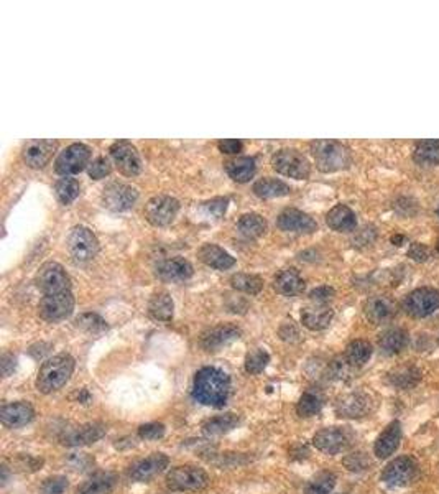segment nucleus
<instances>
[{"mask_svg":"<svg viewBox=\"0 0 439 494\" xmlns=\"http://www.w3.org/2000/svg\"><path fill=\"white\" fill-rule=\"evenodd\" d=\"M326 222L330 229L338 232H350L357 227V217L355 212L345 205H338L328 212L326 216Z\"/></svg>","mask_w":439,"mask_h":494,"instance_id":"obj_29","label":"nucleus"},{"mask_svg":"<svg viewBox=\"0 0 439 494\" xmlns=\"http://www.w3.org/2000/svg\"><path fill=\"white\" fill-rule=\"evenodd\" d=\"M37 285L43 290V295L71 291V279L56 262H47L42 265L37 275Z\"/></svg>","mask_w":439,"mask_h":494,"instance_id":"obj_11","label":"nucleus"},{"mask_svg":"<svg viewBox=\"0 0 439 494\" xmlns=\"http://www.w3.org/2000/svg\"><path fill=\"white\" fill-rule=\"evenodd\" d=\"M400 440H402V425L398 420L388 423L387 428L378 435L373 445V453L377 454V458H388L397 452L400 447Z\"/></svg>","mask_w":439,"mask_h":494,"instance_id":"obj_22","label":"nucleus"},{"mask_svg":"<svg viewBox=\"0 0 439 494\" xmlns=\"http://www.w3.org/2000/svg\"><path fill=\"white\" fill-rule=\"evenodd\" d=\"M109 152H111V157L118 168V171L123 173V175L135 176L140 173L142 160L133 143L128 140H117L112 143Z\"/></svg>","mask_w":439,"mask_h":494,"instance_id":"obj_14","label":"nucleus"},{"mask_svg":"<svg viewBox=\"0 0 439 494\" xmlns=\"http://www.w3.org/2000/svg\"><path fill=\"white\" fill-rule=\"evenodd\" d=\"M107 428L102 423H86L81 427L68 430L63 435L61 442L68 447H84V445L96 443L97 440H101L106 435Z\"/></svg>","mask_w":439,"mask_h":494,"instance_id":"obj_19","label":"nucleus"},{"mask_svg":"<svg viewBox=\"0 0 439 494\" xmlns=\"http://www.w3.org/2000/svg\"><path fill=\"white\" fill-rule=\"evenodd\" d=\"M436 249H438V252H439V239H438V242H436Z\"/></svg>","mask_w":439,"mask_h":494,"instance_id":"obj_58","label":"nucleus"},{"mask_svg":"<svg viewBox=\"0 0 439 494\" xmlns=\"http://www.w3.org/2000/svg\"><path fill=\"white\" fill-rule=\"evenodd\" d=\"M354 442V433L347 427H328L319 430L313 437V445L326 454L345 452Z\"/></svg>","mask_w":439,"mask_h":494,"instance_id":"obj_8","label":"nucleus"},{"mask_svg":"<svg viewBox=\"0 0 439 494\" xmlns=\"http://www.w3.org/2000/svg\"><path fill=\"white\" fill-rule=\"evenodd\" d=\"M68 488V479L64 476H53L48 478L47 481L43 483L42 493L43 494H63Z\"/></svg>","mask_w":439,"mask_h":494,"instance_id":"obj_50","label":"nucleus"},{"mask_svg":"<svg viewBox=\"0 0 439 494\" xmlns=\"http://www.w3.org/2000/svg\"><path fill=\"white\" fill-rule=\"evenodd\" d=\"M68 463L71 464L74 469H81L82 471V469H87L89 464L94 463V459L91 457H87L86 453H79V454L74 453L68 458Z\"/></svg>","mask_w":439,"mask_h":494,"instance_id":"obj_53","label":"nucleus"},{"mask_svg":"<svg viewBox=\"0 0 439 494\" xmlns=\"http://www.w3.org/2000/svg\"><path fill=\"white\" fill-rule=\"evenodd\" d=\"M0 366H2V374L8 375L13 370V368H15V358H13L12 354H4L2 356V363H0Z\"/></svg>","mask_w":439,"mask_h":494,"instance_id":"obj_56","label":"nucleus"},{"mask_svg":"<svg viewBox=\"0 0 439 494\" xmlns=\"http://www.w3.org/2000/svg\"><path fill=\"white\" fill-rule=\"evenodd\" d=\"M242 142L235 140V138H225V140L219 142V150L222 153H229V155H234V153L242 152Z\"/></svg>","mask_w":439,"mask_h":494,"instance_id":"obj_55","label":"nucleus"},{"mask_svg":"<svg viewBox=\"0 0 439 494\" xmlns=\"http://www.w3.org/2000/svg\"><path fill=\"white\" fill-rule=\"evenodd\" d=\"M209 483V476L204 469L185 464L176 466L166 474V486L171 491H199L204 489Z\"/></svg>","mask_w":439,"mask_h":494,"instance_id":"obj_5","label":"nucleus"},{"mask_svg":"<svg viewBox=\"0 0 439 494\" xmlns=\"http://www.w3.org/2000/svg\"><path fill=\"white\" fill-rule=\"evenodd\" d=\"M291 190L285 181L276 180V178H264L254 185V193L260 198H278L286 196Z\"/></svg>","mask_w":439,"mask_h":494,"instance_id":"obj_39","label":"nucleus"},{"mask_svg":"<svg viewBox=\"0 0 439 494\" xmlns=\"http://www.w3.org/2000/svg\"><path fill=\"white\" fill-rule=\"evenodd\" d=\"M398 311V305L388 295H373L367 299L364 305V313L370 323L385 325L395 318Z\"/></svg>","mask_w":439,"mask_h":494,"instance_id":"obj_16","label":"nucleus"},{"mask_svg":"<svg viewBox=\"0 0 439 494\" xmlns=\"http://www.w3.org/2000/svg\"><path fill=\"white\" fill-rule=\"evenodd\" d=\"M116 486V476L112 473H97L81 484L78 494H111Z\"/></svg>","mask_w":439,"mask_h":494,"instance_id":"obj_34","label":"nucleus"},{"mask_svg":"<svg viewBox=\"0 0 439 494\" xmlns=\"http://www.w3.org/2000/svg\"><path fill=\"white\" fill-rule=\"evenodd\" d=\"M335 474L330 471H323L311 479L304 489V494H329L335 486Z\"/></svg>","mask_w":439,"mask_h":494,"instance_id":"obj_43","label":"nucleus"},{"mask_svg":"<svg viewBox=\"0 0 439 494\" xmlns=\"http://www.w3.org/2000/svg\"><path fill=\"white\" fill-rule=\"evenodd\" d=\"M112 167L111 162H109V158L106 157H97L96 160H92L91 165H89V176L94 178V180H102V178H106L109 173H111Z\"/></svg>","mask_w":439,"mask_h":494,"instance_id":"obj_47","label":"nucleus"},{"mask_svg":"<svg viewBox=\"0 0 439 494\" xmlns=\"http://www.w3.org/2000/svg\"><path fill=\"white\" fill-rule=\"evenodd\" d=\"M74 370V359L69 354H56L44 361L39 368L37 387L43 394L56 392L68 382Z\"/></svg>","mask_w":439,"mask_h":494,"instance_id":"obj_3","label":"nucleus"},{"mask_svg":"<svg viewBox=\"0 0 439 494\" xmlns=\"http://www.w3.org/2000/svg\"><path fill=\"white\" fill-rule=\"evenodd\" d=\"M409 341L408 331L403 328H390L382 333V336L378 338V348L383 354L387 356H395L407 348Z\"/></svg>","mask_w":439,"mask_h":494,"instance_id":"obj_31","label":"nucleus"},{"mask_svg":"<svg viewBox=\"0 0 439 494\" xmlns=\"http://www.w3.org/2000/svg\"><path fill=\"white\" fill-rule=\"evenodd\" d=\"M74 323H76L78 328L87 331V333H99V331H102V330L107 328L106 321H104L101 316L96 315V313H82V315H79L78 318L74 320Z\"/></svg>","mask_w":439,"mask_h":494,"instance_id":"obj_45","label":"nucleus"},{"mask_svg":"<svg viewBox=\"0 0 439 494\" xmlns=\"http://www.w3.org/2000/svg\"><path fill=\"white\" fill-rule=\"evenodd\" d=\"M271 167L281 175L296 178V180H304L309 176L311 171L308 158L293 148H283V150L276 152L271 158Z\"/></svg>","mask_w":439,"mask_h":494,"instance_id":"obj_7","label":"nucleus"},{"mask_svg":"<svg viewBox=\"0 0 439 494\" xmlns=\"http://www.w3.org/2000/svg\"><path fill=\"white\" fill-rule=\"evenodd\" d=\"M197 255H199V259L204 262L206 265L217 270H227L235 265L234 257L216 244H204L199 249V252H197Z\"/></svg>","mask_w":439,"mask_h":494,"instance_id":"obj_27","label":"nucleus"},{"mask_svg":"<svg viewBox=\"0 0 439 494\" xmlns=\"http://www.w3.org/2000/svg\"><path fill=\"white\" fill-rule=\"evenodd\" d=\"M324 405V399L319 392H313V390H308L301 395L298 405H296V412H298L299 417H313V415L319 414L321 409Z\"/></svg>","mask_w":439,"mask_h":494,"instance_id":"obj_40","label":"nucleus"},{"mask_svg":"<svg viewBox=\"0 0 439 494\" xmlns=\"http://www.w3.org/2000/svg\"><path fill=\"white\" fill-rule=\"evenodd\" d=\"M370 356H372V344L365 339L350 341L344 353V358L347 359V363L352 366V368L364 366L370 359Z\"/></svg>","mask_w":439,"mask_h":494,"instance_id":"obj_35","label":"nucleus"},{"mask_svg":"<svg viewBox=\"0 0 439 494\" xmlns=\"http://www.w3.org/2000/svg\"><path fill=\"white\" fill-rule=\"evenodd\" d=\"M237 229L244 237L255 239V237L261 236L266 231V221L260 215H256V212H249V215L240 217Z\"/></svg>","mask_w":439,"mask_h":494,"instance_id":"obj_38","label":"nucleus"},{"mask_svg":"<svg viewBox=\"0 0 439 494\" xmlns=\"http://www.w3.org/2000/svg\"><path fill=\"white\" fill-rule=\"evenodd\" d=\"M350 370H352V366L347 363L345 358H335L334 361H330L328 374L330 379H338V380H345L350 378Z\"/></svg>","mask_w":439,"mask_h":494,"instance_id":"obj_46","label":"nucleus"},{"mask_svg":"<svg viewBox=\"0 0 439 494\" xmlns=\"http://www.w3.org/2000/svg\"><path fill=\"white\" fill-rule=\"evenodd\" d=\"M192 265L186 259L181 257H173V259H165L156 265V275L161 280L168 282H181L187 280L192 275Z\"/></svg>","mask_w":439,"mask_h":494,"instance_id":"obj_24","label":"nucleus"},{"mask_svg":"<svg viewBox=\"0 0 439 494\" xmlns=\"http://www.w3.org/2000/svg\"><path fill=\"white\" fill-rule=\"evenodd\" d=\"M419 476V464L413 457H398L390 462L382 471V481L390 486H409Z\"/></svg>","mask_w":439,"mask_h":494,"instance_id":"obj_6","label":"nucleus"},{"mask_svg":"<svg viewBox=\"0 0 439 494\" xmlns=\"http://www.w3.org/2000/svg\"><path fill=\"white\" fill-rule=\"evenodd\" d=\"M344 464L345 468L350 469V471H364V469L369 468L370 459L367 458V454L362 452L357 453H350L347 457L344 458Z\"/></svg>","mask_w":439,"mask_h":494,"instance_id":"obj_48","label":"nucleus"},{"mask_svg":"<svg viewBox=\"0 0 439 494\" xmlns=\"http://www.w3.org/2000/svg\"><path fill=\"white\" fill-rule=\"evenodd\" d=\"M438 215H439V206H438Z\"/></svg>","mask_w":439,"mask_h":494,"instance_id":"obj_59","label":"nucleus"},{"mask_svg":"<svg viewBox=\"0 0 439 494\" xmlns=\"http://www.w3.org/2000/svg\"><path fill=\"white\" fill-rule=\"evenodd\" d=\"M438 343H439V338H438Z\"/></svg>","mask_w":439,"mask_h":494,"instance_id":"obj_60","label":"nucleus"},{"mask_svg":"<svg viewBox=\"0 0 439 494\" xmlns=\"http://www.w3.org/2000/svg\"><path fill=\"white\" fill-rule=\"evenodd\" d=\"M206 207L211 215H214L216 217H221L225 212L227 200L225 198H216V200H211L209 203H206Z\"/></svg>","mask_w":439,"mask_h":494,"instance_id":"obj_54","label":"nucleus"},{"mask_svg":"<svg viewBox=\"0 0 439 494\" xmlns=\"http://www.w3.org/2000/svg\"><path fill=\"white\" fill-rule=\"evenodd\" d=\"M275 289L281 295L295 296L304 290V280L296 269H285L275 277Z\"/></svg>","mask_w":439,"mask_h":494,"instance_id":"obj_32","label":"nucleus"},{"mask_svg":"<svg viewBox=\"0 0 439 494\" xmlns=\"http://www.w3.org/2000/svg\"><path fill=\"white\" fill-rule=\"evenodd\" d=\"M148 313L153 320L168 323L171 321L173 313H175V305H173L171 296L166 291H158L152 296L150 303H148Z\"/></svg>","mask_w":439,"mask_h":494,"instance_id":"obj_33","label":"nucleus"},{"mask_svg":"<svg viewBox=\"0 0 439 494\" xmlns=\"http://www.w3.org/2000/svg\"><path fill=\"white\" fill-rule=\"evenodd\" d=\"M138 193L133 186L125 183H111L104 188L102 203L111 211H127L135 205Z\"/></svg>","mask_w":439,"mask_h":494,"instance_id":"obj_15","label":"nucleus"},{"mask_svg":"<svg viewBox=\"0 0 439 494\" xmlns=\"http://www.w3.org/2000/svg\"><path fill=\"white\" fill-rule=\"evenodd\" d=\"M178 211H180L178 200L165 195L152 198L145 205V210H143L147 221L156 227L171 224L175 221Z\"/></svg>","mask_w":439,"mask_h":494,"instance_id":"obj_13","label":"nucleus"},{"mask_svg":"<svg viewBox=\"0 0 439 494\" xmlns=\"http://www.w3.org/2000/svg\"><path fill=\"white\" fill-rule=\"evenodd\" d=\"M35 417V410L28 402H13L4 405L0 410V422L8 428L23 427L30 423Z\"/></svg>","mask_w":439,"mask_h":494,"instance_id":"obj_23","label":"nucleus"},{"mask_svg":"<svg viewBox=\"0 0 439 494\" xmlns=\"http://www.w3.org/2000/svg\"><path fill=\"white\" fill-rule=\"evenodd\" d=\"M335 414L342 418H360L372 409V400L364 392H350L338 399L334 405Z\"/></svg>","mask_w":439,"mask_h":494,"instance_id":"obj_17","label":"nucleus"},{"mask_svg":"<svg viewBox=\"0 0 439 494\" xmlns=\"http://www.w3.org/2000/svg\"><path fill=\"white\" fill-rule=\"evenodd\" d=\"M413 160L421 167L439 165V138H423L413 147Z\"/></svg>","mask_w":439,"mask_h":494,"instance_id":"obj_30","label":"nucleus"},{"mask_svg":"<svg viewBox=\"0 0 439 494\" xmlns=\"http://www.w3.org/2000/svg\"><path fill=\"white\" fill-rule=\"evenodd\" d=\"M89 160H91V148L84 143H73L56 157L54 170L63 176L76 175L87 167Z\"/></svg>","mask_w":439,"mask_h":494,"instance_id":"obj_9","label":"nucleus"},{"mask_svg":"<svg viewBox=\"0 0 439 494\" xmlns=\"http://www.w3.org/2000/svg\"><path fill=\"white\" fill-rule=\"evenodd\" d=\"M163 435H165V425L158 422L145 423L138 428V437L143 440H158L161 438Z\"/></svg>","mask_w":439,"mask_h":494,"instance_id":"obj_49","label":"nucleus"},{"mask_svg":"<svg viewBox=\"0 0 439 494\" xmlns=\"http://www.w3.org/2000/svg\"><path fill=\"white\" fill-rule=\"evenodd\" d=\"M240 336L239 328L232 325H222L216 326L209 331H206L204 335L201 336V346L206 351H217L221 349L222 346H227L232 341H235Z\"/></svg>","mask_w":439,"mask_h":494,"instance_id":"obj_25","label":"nucleus"},{"mask_svg":"<svg viewBox=\"0 0 439 494\" xmlns=\"http://www.w3.org/2000/svg\"><path fill=\"white\" fill-rule=\"evenodd\" d=\"M68 249L76 262H89L97 255L99 241L91 229L76 226L68 237Z\"/></svg>","mask_w":439,"mask_h":494,"instance_id":"obj_10","label":"nucleus"},{"mask_svg":"<svg viewBox=\"0 0 439 494\" xmlns=\"http://www.w3.org/2000/svg\"><path fill=\"white\" fill-rule=\"evenodd\" d=\"M230 284L234 289L244 291L249 295L260 294V290L264 289V280L259 275H250V274H235L230 277Z\"/></svg>","mask_w":439,"mask_h":494,"instance_id":"obj_42","label":"nucleus"},{"mask_svg":"<svg viewBox=\"0 0 439 494\" xmlns=\"http://www.w3.org/2000/svg\"><path fill=\"white\" fill-rule=\"evenodd\" d=\"M404 239H407V237H404L403 234H395V236H392V239L390 241H392L393 246H403Z\"/></svg>","mask_w":439,"mask_h":494,"instance_id":"obj_57","label":"nucleus"},{"mask_svg":"<svg viewBox=\"0 0 439 494\" xmlns=\"http://www.w3.org/2000/svg\"><path fill=\"white\" fill-rule=\"evenodd\" d=\"M334 295H335V290L333 289V287H329V285L316 287V289H313V290L309 291V299L313 300V301H316V303H318V305H326L329 300L334 299Z\"/></svg>","mask_w":439,"mask_h":494,"instance_id":"obj_51","label":"nucleus"},{"mask_svg":"<svg viewBox=\"0 0 439 494\" xmlns=\"http://www.w3.org/2000/svg\"><path fill=\"white\" fill-rule=\"evenodd\" d=\"M334 311L326 305H316V306H306L301 311V321L306 328L311 331H321L328 328L330 321H333Z\"/></svg>","mask_w":439,"mask_h":494,"instance_id":"obj_28","label":"nucleus"},{"mask_svg":"<svg viewBox=\"0 0 439 494\" xmlns=\"http://www.w3.org/2000/svg\"><path fill=\"white\" fill-rule=\"evenodd\" d=\"M56 150L54 140H30L23 147V160L32 168H43L51 160L53 153Z\"/></svg>","mask_w":439,"mask_h":494,"instance_id":"obj_20","label":"nucleus"},{"mask_svg":"<svg viewBox=\"0 0 439 494\" xmlns=\"http://www.w3.org/2000/svg\"><path fill=\"white\" fill-rule=\"evenodd\" d=\"M402 308L412 318H426L439 310V291L431 287H419L403 299Z\"/></svg>","mask_w":439,"mask_h":494,"instance_id":"obj_4","label":"nucleus"},{"mask_svg":"<svg viewBox=\"0 0 439 494\" xmlns=\"http://www.w3.org/2000/svg\"><path fill=\"white\" fill-rule=\"evenodd\" d=\"M39 316L47 321H61L66 320L74 310V296L71 291H61V294L43 295L39 301Z\"/></svg>","mask_w":439,"mask_h":494,"instance_id":"obj_12","label":"nucleus"},{"mask_svg":"<svg viewBox=\"0 0 439 494\" xmlns=\"http://www.w3.org/2000/svg\"><path fill=\"white\" fill-rule=\"evenodd\" d=\"M421 370L414 364H403L390 370L387 374V380L390 385H393L395 389L400 390H409L414 389L421 380Z\"/></svg>","mask_w":439,"mask_h":494,"instance_id":"obj_26","label":"nucleus"},{"mask_svg":"<svg viewBox=\"0 0 439 494\" xmlns=\"http://www.w3.org/2000/svg\"><path fill=\"white\" fill-rule=\"evenodd\" d=\"M230 392V379L224 370L217 368H202L197 370L192 384V397L202 405L222 407Z\"/></svg>","mask_w":439,"mask_h":494,"instance_id":"obj_1","label":"nucleus"},{"mask_svg":"<svg viewBox=\"0 0 439 494\" xmlns=\"http://www.w3.org/2000/svg\"><path fill=\"white\" fill-rule=\"evenodd\" d=\"M227 173H229V176L232 180L239 181V183H245L249 181L252 176L255 175V160L252 157H240L235 158V160H230L227 163L225 167Z\"/></svg>","mask_w":439,"mask_h":494,"instance_id":"obj_36","label":"nucleus"},{"mask_svg":"<svg viewBox=\"0 0 439 494\" xmlns=\"http://www.w3.org/2000/svg\"><path fill=\"white\" fill-rule=\"evenodd\" d=\"M270 363V356L264 349H255L247 354L245 358V370L249 374H260Z\"/></svg>","mask_w":439,"mask_h":494,"instance_id":"obj_44","label":"nucleus"},{"mask_svg":"<svg viewBox=\"0 0 439 494\" xmlns=\"http://www.w3.org/2000/svg\"><path fill=\"white\" fill-rule=\"evenodd\" d=\"M237 423H239V417H237L235 414L217 415V417L207 418L206 422L202 423V432H204L207 437H217V435L229 432Z\"/></svg>","mask_w":439,"mask_h":494,"instance_id":"obj_37","label":"nucleus"},{"mask_svg":"<svg viewBox=\"0 0 439 494\" xmlns=\"http://www.w3.org/2000/svg\"><path fill=\"white\" fill-rule=\"evenodd\" d=\"M276 224L281 231L286 232H299V234H311L318 229L316 222L309 215L298 210H285L280 212Z\"/></svg>","mask_w":439,"mask_h":494,"instance_id":"obj_18","label":"nucleus"},{"mask_svg":"<svg viewBox=\"0 0 439 494\" xmlns=\"http://www.w3.org/2000/svg\"><path fill=\"white\" fill-rule=\"evenodd\" d=\"M316 167L323 173H334L349 168L352 155L347 145L338 140H314L311 142Z\"/></svg>","mask_w":439,"mask_h":494,"instance_id":"obj_2","label":"nucleus"},{"mask_svg":"<svg viewBox=\"0 0 439 494\" xmlns=\"http://www.w3.org/2000/svg\"><path fill=\"white\" fill-rule=\"evenodd\" d=\"M79 191H81V186H79V183L74 178H61L54 185V195H56L58 201L63 203V205H69V203L76 200Z\"/></svg>","mask_w":439,"mask_h":494,"instance_id":"obj_41","label":"nucleus"},{"mask_svg":"<svg viewBox=\"0 0 439 494\" xmlns=\"http://www.w3.org/2000/svg\"><path fill=\"white\" fill-rule=\"evenodd\" d=\"M170 463L166 454L153 453L150 457L140 459V462L133 464L130 468V478L135 481H148V479L155 478L156 474L165 471V468Z\"/></svg>","mask_w":439,"mask_h":494,"instance_id":"obj_21","label":"nucleus"},{"mask_svg":"<svg viewBox=\"0 0 439 494\" xmlns=\"http://www.w3.org/2000/svg\"><path fill=\"white\" fill-rule=\"evenodd\" d=\"M408 257L414 262H426L431 254H429L428 247L421 244V242H412L408 249Z\"/></svg>","mask_w":439,"mask_h":494,"instance_id":"obj_52","label":"nucleus"}]
</instances>
